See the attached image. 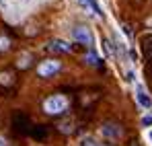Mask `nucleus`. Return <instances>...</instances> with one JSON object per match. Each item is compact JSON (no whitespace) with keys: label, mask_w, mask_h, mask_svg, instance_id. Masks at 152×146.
I'll return each instance as SVG.
<instances>
[{"label":"nucleus","mask_w":152,"mask_h":146,"mask_svg":"<svg viewBox=\"0 0 152 146\" xmlns=\"http://www.w3.org/2000/svg\"><path fill=\"white\" fill-rule=\"evenodd\" d=\"M68 97H64V95H51L43 101V111L48 113V115H62L66 109H68Z\"/></svg>","instance_id":"obj_1"},{"label":"nucleus","mask_w":152,"mask_h":146,"mask_svg":"<svg viewBox=\"0 0 152 146\" xmlns=\"http://www.w3.org/2000/svg\"><path fill=\"white\" fill-rule=\"evenodd\" d=\"M60 68H62V64H60L58 60H45V62H41V64L37 66V74H39L41 78H48V76H53Z\"/></svg>","instance_id":"obj_2"},{"label":"nucleus","mask_w":152,"mask_h":146,"mask_svg":"<svg viewBox=\"0 0 152 146\" xmlns=\"http://www.w3.org/2000/svg\"><path fill=\"white\" fill-rule=\"evenodd\" d=\"M72 37H74L76 41L84 43V45H91L93 43V35H91V31L86 27H76L74 31H72Z\"/></svg>","instance_id":"obj_3"},{"label":"nucleus","mask_w":152,"mask_h":146,"mask_svg":"<svg viewBox=\"0 0 152 146\" xmlns=\"http://www.w3.org/2000/svg\"><path fill=\"white\" fill-rule=\"evenodd\" d=\"M136 101H138L144 109H152V97L146 93V89H144L142 84L136 87Z\"/></svg>","instance_id":"obj_4"},{"label":"nucleus","mask_w":152,"mask_h":146,"mask_svg":"<svg viewBox=\"0 0 152 146\" xmlns=\"http://www.w3.org/2000/svg\"><path fill=\"white\" fill-rule=\"evenodd\" d=\"M101 134L105 138H111V140H115V138H119L121 136V128L117 125V123H105L101 128Z\"/></svg>","instance_id":"obj_5"},{"label":"nucleus","mask_w":152,"mask_h":146,"mask_svg":"<svg viewBox=\"0 0 152 146\" xmlns=\"http://www.w3.org/2000/svg\"><path fill=\"white\" fill-rule=\"evenodd\" d=\"M50 49H51V51L68 54V51H70V43H68V41H64V39H51V41H50Z\"/></svg>","instance_id":"obj_6"},{"label":"nucleus","mask_w":152,"mask_h":146,"mask_svg":"<svg viewBox=\"0 0 152 146\" xmlns=\"http://www.w3.org/2000/svg\"><path fill=\"white\" fill-rule=\"evenodd\" d=\"M78 4L80 6H84L86 10H95L99 17H103V12H101V8H99V4L95 2V0H78Z\"/></svg>","instance_id":"obj_7"},{"label":"nucleus","mask_w":152,"mask_h":146,"mask_svg":"<svg viewBox=\"0 0 152 146\" xmlns=\"http://www.w3.org/2000/svg\"><path fill=\"white\" fill-rule=\"evenodd\" d=\"M8 48H10V39L4 37V35H0V51H6Z\"/></svg>","instance_id":"obj_8"},{"label":"nucleus","mask_w":152,"mask_h":146,"mask_svg":"<svg viewBox=\"0 0 152 146\" xmlns=\"http://www.w3.org/2000/svg\"><path fill=\"white\" fill-rule=\"evenodd\" d=\"M142 125H144V128H152V113H146V115L142 117Z\"/></svg>","instance_id":"obj_9"},{"label":"nucleus","mask_w":152,"mask_h":146,"mask_svg":"<svg viewBox=\"0 0 152 146\" xmlns=\"http://www.w3.org/2000/svg\"><path fill=\"white\" fill-rule=\"evenodd\" d=\"M80 146H105V144H97L95 140H91V138H84V140L80 142Z\"/></svg>","instance_id":"obj_10"},{"label":"nucleus","mask_w":152,"mask_h":146,"mask_svg":"<svg viewBox=\"0 0 152 146\" xmlns=\"http://www.w3.org/2000/svg\"><path fill=\"white\" fill-rule=\"evenodd\" d=\"M86 60H88L91 64H99V60H97V56H95V54H86Z\"/></svg>","instance_id":"obj_11"},{"label":"nucleus","mask_w":152,"mask_h":146,"mask_svg":"<svg viewBox=\"0 0 152 146\" xmlns=\"http://www.w3.org/2000/svg\"><path fill=\"white\" fill-rule=\"evenodd\" d=\"M8 78H10L8 74H0V82H8Z\"/></svg>","instance_id":"obj_12"},{"label":"nucleus","mask_w":152,"mask_h":146,"mask_svg":"<svg viewBox=\"0 0 152 146\" xmlns=\"http://www.w3.org/2000/svg\"><path fill=\"white\" fill-rule=\"evenodd\" d=\"M0 146H8V142H6V138H4V136H0Z\"/></svg>","instance_id":"obj_13"},{"label":"nucleus","mask_w":152,"mask_h":146,"mask_svg":"<svg viewBox=\"0 0 152 146\" xmlns=\"http://www.w3.org/2000/svg\"><path fill=\"white\" fill-rule=\"evenodd\" d=\"M148 138H150V142H152V130H150V134H148Z\"/></svg>","instance_id":"obj_14"}]
</instances>
